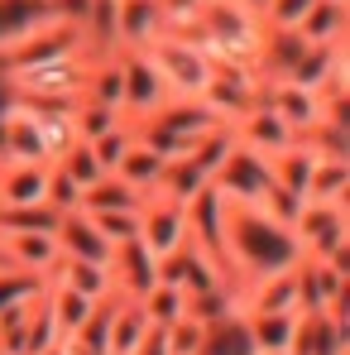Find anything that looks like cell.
I'll return each instance as SVG.
<instances>
[{
  "label": "cell",
  "instance_id": "cell-1",
  "mask_svg": "<svg viewBox=\"0 0 350 355\" xmlns=\"http://www.w3.org/2000/svg\"><path fill=\"white\" fill-rule=\"evenodd\" d=\"M226 279L231 288L240 284H254L264 274H283L302 259L292 226L274 221L264 207H235L226 202Z\"/></svg>",
  "mask_w": 350,
  "mask_h": 355
},
{
  "label": "cell",
  "instance_id": "cell-2",
  "mask_svg": "<svg viewBox=\"0 0 350 355\" xmlns=\"http://www.w3.org/2000/svg\"><path fill=\"white\" fill-rule=\"evenodd\" d=\"M139 53H149V62L159 67V77L168 82L173 96H202L207 82H211V62H207V53L197 49V39L187 29H164Z\"/></svg>",
  "mask_w": 350,
  "mask_h": 355
},
{
  "label": "cell",
  "instance_id": "cell-3",
  "mask_svg": "<svg viewBox=\"0 0 350 355\" xmlns=\"http://www.w3.org/2000/svg\"><path fill=\"white\" fill-rule=\"evenodd\" d=\"M292 240L302 259H346L350 245V211L346 202H302L292 216Z\"/></svg>",
  "mask_w": 350,
  "mask_h": 355
},
{
  "label": "cell",
  "instance_id": "cell-4",
  "mask_svg": "<svg viewBox=\"0 0 350 355\" xmlns=\"http://www.w3.org/2000/svg\"><path fill=\"white\" fill-rule=\"evenodd\" d=\"M211 187L235 202V207H259L264 202V192L274 187V173H269V159L264 154H254V149H245L240 139L231 144V154L221 159V168L211 173Z\"/></svg>",
  "mask_w": 350,
  "mask_h": 355
},
{
  "label": "cell",
  "instance_id": "cell-5",
  "mask_svg": "<svg viewBox=\"0 0 350 355\" xmlns=\"http://www.w3.org/2000/svg\"><path fill=\"white\" fill-rule=\"evenodd\" d=\"M116 58H120V116L130 125H139V120L154 116L173 92L159 77V67L149 62V53H116Z\"/></svg>",
  "mask_w": 350,
  "mask_h": 355
},
{
  "label": "cell",
  "instance_id": "cell-6",
  "mask_svg": "<svg viewBox=\"0 0 350 355\" xmlns=\"http://www.w3.org/2000/svg\"><path fill=\"white\" fill-rule=\"evenodd\" d=\"M182 240H187V207L173 202V197L149 192L139 202V245L154 259H168L173 250H182Z\"/></svg>",
  "mask_w": 350,
  "mask_h": 355
},
{
  "label": "cell",
  "instance_id": "cell-7",
  "mask_svg": "<svg viewBox=\"0 0 350 355\" xmlns=\"http://www.w3.org/2000/svg\"><path fill=\"white\" fill-rule=\"evenodd\" d=\"M0 254H5V269L29 274L39 284H49V274L62 259L58 236H39V231H0Z\"/></svg>",
  "mask_w": 350,
  "mask_h": 355
},
{
  "label": "cell",
  "instance_id": "cell-8",
  "mask_svg": "<svg viewBox=\"0 0 350 355\" xmlns=\"http://www.w3.org/2000/svg\"><path fill=\"white\" fill-rule=\"evenodd\" d=\"M297 293L302 312L346 307V259H297Z\"/></svg>",
  "mask_w": 350,
  "mask_h": 355
},
{
  "label": "cell",
  "instance_id": "cell-9",
  "mask_svg": "<svg viewBox=\"0 0 350 355\" xmlns=\"http://www.w3.org/2000/svg\"><path fill=\"white\" fill-rule=\"evenodd\" d=\"M187 240L197 245V250H207V254H226V197L207 182L202 192H192L187 202ZM226 264V259H221Z\"/></svg>",
  "mask_w": 350,
  "mask_h": 355
},
{
  "label": "cell",
  "instance_id": "cell-10",
  "mask_svg": "<svg viewBox=\"0 0 350 355\" xmlns=\"http://www.w3.org/2000/svg\"><path fill=\"white\" fill-rule=\"evenodd\" d=\"M106 269H111V297H144L159 284V259L139 240L116 245L111 259H106Z\"/></svg>",
  "mask_w": 350,
  "mask_h": 355
},
{
  "label": "cell",
  "instance_id": "cell-11",
  "mask_svg": "<svg viewBox=\"0 0 350 355\" xmlns=\"http://www.w3.org/2000/svg\"><path fill=\"white\" fill-rule=\"evenodd\" d=\"M235 312H302V293H297V264L283 274H264L254 284L235 288Z\"/></svg>",
  "mask_w": 350,
  "mask_h": 355
},
{
  "label": "cell",
  "instance_id": "cell-12",
  "mask_svg": "<svg viewBox=\"0 0 350 355\" xmlns=\"http://www.w3.org/2000/svg\"><path fill=\"white\" fill-rule=\"evenodd\" d=\"M101 317H106V355H134L144 346V336L154 331L139 297H106Z\"/></svg>",
  "mask_w": 350,
  "mask_h": 355
},
{
  "label": "cell",
  "instance_id": "cell-13",
  "mask_svg": "<svg viewBox=\"0 0 350 355\" xmlns=\"http://www.w3.org/2000/svg\"><path fill=\"white\" fill-rule=\"evenodd\" d=\"M159 0H116V53H139L164 34Z\"/></svg>",
  "mask_w": 350,
  "mask_h": 355
},
{
  "label": "cell",
  "instance_id": "cell-14",
  "mask_svg": "<svg viewBox=\"0 0 350 355\" xmlns=\"http://www.w3.org/2000/svg\"><path fill=\"white\" fill-rule=\"evenodd\" d=\"M235 139L245 144V149H254V154H264V159H274L279 149H288V144H297V135H292L288 125H283V116L269 106V101H259L254 111H245V116L231 125Z\"/></svg>",
  "mask_w": 350,
  "mask_h": 355
},
{
  "label": "cell",
  "instance_id": "cell-15",
  "mask_svg": "<svg viewBox=\"0 0 350 355\" xmlns=\"http://www.w3.org/2000/svg\"><path fill=\"white\" fill-rule=\"evenodd\" d=\"M44 197H49V164L0 159V207H39Z\"/></svg>",
  "mask_w": 350,
  "mask_h": 355
},
{
  "label": "cell",
  "instance_id": "cell-16",
  "mask_svg": "<svg viewBox=\"0 0 350 355\" xmlns=\"http://www.w3.org/2000/svg\"><path fill=\"white\" fill-rule=\"evenodd\" d=\"M346 24H350V5L346 0H317L302 19H297V44L302 49H336L346 44Z\"/></svg>",
  "mask_w": 350,
  "mask_h": 355
},
{
  "label": "cell",
  "instance_id": "cell-17",
  "mask_svg": "<svg viewBox=\"0 0 350 355\" xmlns=\"http://www.w3.org/2000/svg\"><path fill=\"white\" fill-rule=\"evenodd\" d=\"M58 250L67 259H96V264H106L111 259V240L101 236L96 226H91V216L82 211V207H72V211H62L58 221Z\"/></svg>",
  "mask_w": 350,
  "mask_h": 355
},
{
  "label": "cell",
  "instance_id": "cell-18",
  "mask_svg": "<svg viewBox=\"0 0 350 355\" xmlns=\"http://www.w3.org/2000/svg\"><path fill=\"white\" fill-rule=\"evenodd\" d=\"M44 297H49V317H53V331H58L62 341H72L91 317H96V297L87 293H72V288H58V284H44Z\"/></svg>",
  "mask_w": 350,
  "mask_h": 355
},
{
  "label": "cell",
  "instance_id": "cell-19",
  "mask_svg": "<svg viewBox=\"0 0 350 355\" xmlns=\"http://www.w3.org/2000/svg\"><path fill=\"white\" fill-rule=\"evenodd\" d=\"M346 192H350L346 154H317L312 173H307V187H302V202H346Z\"/></svg>",
  "mask_w": 350,
  "mask_h": 355
},
{
  "label": "cell",
  "instance_id": "cell-20",
  "mask_svg": "<svg viewBox=\"0 0 350 355\" xmlns=\"http://www.w3.org/2000/svg\"><path fill=\"white\" fill-rule=\"evenodd\" d=\"M49 284L106 302V297H111V269H106V264H96V259H67V254H62L58 269L49 274Z\"/></svg>",
  "mask_w": 350,
  "mask_h": 355
},
{
  "label": "cell",
  "instance_id": "cell-21",
  "mask_svg": "<svg viewBox=\"0 0 350 355\" xmlns=\"http://www.w3.org/2000/svg\"><path fill=\"white\" fill-rule=\"evenodd\" d=\"M53 0H0V53L10 44H19L24 34H34L44 19H53Z\"/></svg>",
  "mask_w": 350,
  "mask_h": 355
},
{
  "label": "cell",
  "instance_id": "cell-22",
  "mask_svg": "<svg viewBox=\"0 0 350 355\" xmlns=\"http://www.w3.org/2000/svg\"><path fill=\"white\" fill-rule=\"evenodd\" d=\"M240 317H245V331H250L254 355H283L288 351L297 312H240Z\"/></svg>",
  "mask_w": 350,
  "mask_h": 355
},
{
  "label": "cell",
  "instance_id": "cell-23",
  "mask_svg": "<svg viewBox=\"0 0 350 355\" xmlns=\"http://www.w3.org/2000/svg\"><path fill=\"white\" fill-rule=\"evenodd\" d=\"M139 202H144V192H134L130 182H120L116 173L96 178L87 192H82V211H139Z\"/></svg>",
  "mask_w": 350,
  "mask_h": 355
},
{
  "label": "cell",
  "instance_id": "cell-24",
  "mask_svg": "<svg viewBox=\"0 0 350 355\" xmlns=\"http://www.w3.org/2000/svg\"><path fill=\"white\" fill-rule=\"evenodd\" d=\"M164 164H168V159H159L149 144H139V139H134V144H130V154H125V159L116 164V178H120V182H130L134 192H144V197H149V192L159 187V173H164Z\"/></svg>",
  "mask_w": 350,
  "mask_h": 355
},
{
  "label": "cell",
  "instance_id": "cell-25",
  "mask_svg": "<svg viewBox=\"0 0 350 355\" xmlns=\"http://www.w3.org/2000/svg\"><path fill=\"white\" fill-rule=\"evenodd\" d=\"M197 355H254L250 331H245V317L231 312V317L211 322V327H207V336H202V351H197Z\"/></svg>",
  "mask_w": 350,
  "mask_h": 355
},
{
  "label": "cell",
  "instance_id": "cell-26",
  "mask_svg": "<svg viewBox=\"0 0 350 355\" xmlns=\"http://www.w3.org/2000/svg\"><path fill=\"white\" fill-rule=\"evenodd\" d=\"M207 182H211V178L202 173L187 154H177V159L164 164V173H159V187H154V192H159V197H173V202H187V197H192V192H202Z\"/></svg>",
  "mask_w": 350,
  "mask_h": 355
},
{
  "label": "cell",
  "instance_id": "cell-27",
  "mask_svg": "<svg viewBox=\"0 0 350 355\" xmlns=\"http://www.w3.org/2000/svg\"><path fill=\"white\" fill-rule=\"evenodd\" d=\"M139 307H144L149 327H154V331H164V327H173V322L187 317V293L173 288V284H154L149 293L139 297Z\"/></svg>",
  "mask_w": 350,
  "mask_h": 355
},
{
  "label": "cell",
  "instance_id": "cell-28",
  "mask_svg": "<svg viewBox=\"0 0 350 355\" xmlns=\"http://www.w3.org/2000/svg\"><path fill=\"white\" fill-rule=\"evenodd\" d=\"M53 168H58L62 178H72L77 182V192H87L96 178H106V168L96 164V154H91V144L87 139H77V144H67L58 159H53Z\"/></svg>",
  "mask_w": 350,
  "mask_h": 355
},
{
  "label": "cell",
  "instance_id": "cell-29",
  "mask_svg": "<svg viewBox=\"0 0 350 355\" xmlns=\"http://www.w3.org/2000/svg\"><path fill=\"white\" fill-rule=\"evenodd\" d=\"M62 221V211L53 207H0V231H39V236H53Z\"/></svg>",
  "mask_w": 350,
  "mask_h": 355
},
{
  "label": "cell",
  "instance_id": "cell-30",
  "mask_svg": "<svg viewBox=\"0 0 350 355\" xmlns=\"http://www.w3.org/2000/svg\"><path fill=\"white\" fill-rule=\"evenodd\" d=\"M134 139H139V135H134V125H130V120H116L106 135H96V139H87V144H91L96 164H101L106 173H116V164L130 154V144H134Z\"/></svg>",
  "mask_w": 350,
  "mask_h": 355
},
{
  "label": "cell",
  "instance_id": "cell-31",
  "mask_svg": "<svg viewBox=\"0 0 350 355\" xmlns=\"http://www.w3.org/2000/svg\"><path fill=\"white\" fill-rule=\"evenodd\" d=\"M91 226L111 240V250L125 245V240H139V211H87Z\"/></svg>",
  "mask_w": 350,
  "mask_h": 355
},
{
  "label": "cell",
  "instance_id": "cell-32",
  "mask_svg": "<svg viewBox=\"0 0 350 355\" xmlns=\"http://www.w3.org/2000/svg\"><path fill=\"white\" fill-rule=\"evenodd\" d=\"M116 120L120 116L111 106H96V101H77V106H72V130H77V139H96V135H106Z\"/></svg>",
  "mask_w": 350,
  "mask_h": 355
},
{
  "label": "cell",
  "instance_id": "cell-33",
  "mask_svg": "<svg viewBox=\"0 0 350 355\" xmlns=\"http://www.w3.org/2000/svg\"><path fill=\"white\" fill-rule=\"evenodd\" d=\"M39 288H44L39 279L15 274V269H0V317H5V312H15V307H24V302L39 293Z\"/></svg>",
  "mask_w": 350,
  "mask_h": 355
},
{
  "label": "cell",
  "instance_id": "cell-34",
  "mask_svg": "<svg viewBox=\"0 0 350 355\" xmlns=\"http://www.w3.org/2000/svg\"><path fill=\"white\" fill-rule=\"evenodd\" d=\"M202 336H207V327L192 322V317H182L173 327H164V351L168 355H197L202 351Z\"/></svg>",
  "mask_w": 350,
  "mask_h": 355
},
{
  "label": "cell",
  "instance_id": "cell-35",
  "mask_svg": "<svg viewBox=\"0 0 350 355\" xmlns=\"http://www.w3.org/2000/svg\"><path fill=\"white\" fill-rule=\"evenodd\" d=\"M312 5H317V0H269L259 19H264V29H297V19H302Z\"/></svg>",
  "mask_w": 350,
  "mask_h": 355
},
{
  "label": "cell",
  "instance_id": "cell-36",
  "mask_svg": "<svg viewBox=\"0 0 350 355\" xmlns=\"http://www.w3.org/2000/svg\"><path fill=\"white\" fill-rule=\"evenodd\" d=\"M44 202H49L53 211H72V207L82 202V192H77V182H72V178H62L58 168L49 164V197H44Z\"/></svg>",
  "mask_w": 350,
  "mask_h": 355
},
{
  "label": "cell",
  "instance_id": "cell-37",
  "mask_svg": "<svg viewBox=\"0 0 350 355\" xmlns=\"http://www.w3.org/2000/svg\"><path fill=\"white\" fill-rule=\"evenodd\" d=\"M207 0H159V10H164V24L168 29H187L192 19H197V10H202Z\"/></svg>",
  "mask_w": 350,
  "mask_h": 355
},
{
  "label": "cell",
  "instance_id": "cell-38",
  "mask_svg": "<svg viewBox=\"0 0 350 355\" xmlns=\"http://www.w3.org/2000/svg\"><path fill=\"white\" fill-rule=\"evenodd\" d=\"M134 355H168V351H164V331H149V336H144V346H139Z\"/></svg>",
  "mask_w": 350,
  "mask_h": 355
},
{
  "label": "cell",
  "instance_id": "cell-39",
  "mask_svg": "<svg viewBox=\"0 0 350 355\" xmlns=\"http://www.w3.org/2000/svg\"><path fill=\"white\" fill-rule=\"evenodd\" d=\"M34 355H77V346H72V341H49V346H44V351H34Z\"/></svg>",
  "mask_w": 350,
  "mask_h": 355
},
{
  "label": "cell",
  "instance_id": "cell-40",
  "mask_svg": "<svg viewBox=\"0 0 350 355\" xmlns=\"http://www.w3.org/2000/svg\"><path fill=\"white\" fill-rule=\"evenodd\" d=\"M235 5H245V10H254V15H264V5H269V0H235Z\"/></svg>",
  "mask_w": 350,
  "mask_h": 355
},
{
  "label": "cell",
  "instance_id": "cell-41",
  "mask_svg": "<svg viewBox=\"0 0 350 355\" xmlns=\"http://www.w3.org/2000/svg\"><path fill=\"white\" fill-rule=\"evenodd\" d=\"M0 269H5V254H0Z\"/></svg>",
  "mask_w": 350,
  "mask_h": 355
},
{
  "label": "cell",
  "instance_id": "cell-42",
  "mask_svg": "<svg viewBox=\"0 0 350 355\" xmlns=\"http://www.w3.org/2000/svg\"><path fill=\"white\" fill-rule=\"evenodd\" d=\"M346 5H350V0H346Z\"/></svg>",
  "mask_w": 350,
  "mask_h": 355
}]
</instances>
